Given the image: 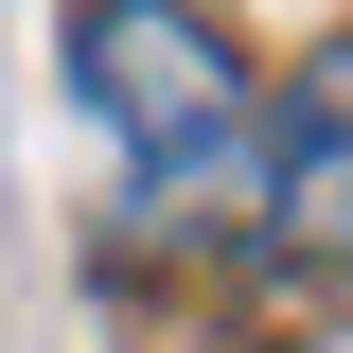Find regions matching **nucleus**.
<instances>
[{
    "mask_svg": "<svg viewBox=\"0 0 353 353\" xmlns=\"http://www.w3.org/2000/svg\"><path fill=\"white\" fill-rule=\"evenodd\" d=\"M71 88H88V124L141 159V194L212 176L230 141H248V71H230L212 0H88L71 18Z\"/></svg>",
    "mask_w": 353,
    "mask_h": 353,
    "instance_id": "nucleus-1",
    "label": "nucleus"
},
{
    "mask_svg": "<svg viewBox=\"0 0 353 353\" xmlns=\"http://www.w3.org/2000/svg\"><path fill=\"white\" fill-rule=\"evenodd\" d=\"M283 141H301V159H336V176H353V36L318 53V71H301V124H283Z\"/></svg>",
    "mask_w": 353,
    "mask_h": 353,
    "instance_id": "nucleus-2",
    "label": "nucleus"
}]
</instances>
